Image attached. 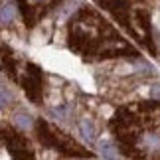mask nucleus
Returning <instances> with one entry per match:
<instances>
[{"mask_svg": "<svg viewBox=\"0 0 160 160\" xmlns=\"http://www.w3.org/2000/svg\"><path fill=\"white\" fill-rule=\"evenodd\" d=\"M22 83H24V91L28 93L30 99L40 101V91H42V71H40V67L30 63L26 75L22 79Z\"/></svg>", "mask_w": 160, "mask_h": 160, "instance_id": "nucleus-1", "label": "nucleus"}, {"mask_svg": "<svg viewBox=\"0 0 160 160\" xmlns=\"http://www.w3.org/2000/svg\"><path fill=\"white\" fill-rule=\"evenodd\" d=\"M140 148H142L146 154H160V134L154 131H148L142 134L140 138Z\"/></svg>", "mask_w": 160, "mask_h": 160, "instance_id": "nucleus-2", "label": "nucleus"}, {"mask_svg": "<svg viewBox=\"0 0 160 160\" xmlns=\"http://www.w3.org/2000/svg\"><path fill=\"white\" fill-rule=\"evenodd\" d=\"M99 150H101V154L105 156L107 160H119V152H117V148L109 142V140H101V142H99Z\"/></svg>", "mask_w": 160, "mask_h": 160, "instance_id": "nucleus-3", "label": "nucleus"}, {"mask_svg": "<svg viewBox=\"0 0 160 160\" xmlns=\"http://www.w3.org/2000/svg\"><path fill=\"white\" fill-rule=\"evenodd\" d=\"M79 131H81L85 140H89V142H93V140H95V127H93V122L81 121V122H79Z\"/></svg>", "mask_w": 160, "mask_h": 160, "instance_id": "nucleus-4", "label": "nucleus"}, {"mask_svg": "<svg viewBox=\"0 0 160 160\" xmlns=\"http://www.w3.org/2000/svg\"><path fill=\"white\" fill-rule=\"evenodd\" d=\"M2 22H10L12 18H14V6H6V8L2 10Z\"/></svg>", "mask_w": 160, "mask_h": 160, "instance_id": "nucleus-5", "label": "nucleus"}, {"mask_svg": "<svg viewBox=\"0 0 160 160\" xmlns=\"http://www.w3.org/2000/svg\"><path fill=\"white\" fill-rule=\"evenodd\" d=\"M18 125H20V127H30V125H32V121H30L28 115H26V117L20 115V117H18Z\"/></svg>", "mask_w": 160, "mask_h": 160, "instance_id": "nucleus-6", "label": "nucleus"}, {"mask_svg": "<svg viewBox=\"0 0 160 160\" xmlns=\"http://www.w3.org/2000/svg\"><path fill=\"white\" fill-rule=\"evenodd\" d=\"M150 95H152V99L160 101V85H154V87L150 89Z\"/></svg>", "mask_w": 160, "mask_h": 160, "instance_id": "nucleus-7", "label": "nucleus"}]
</instances>
